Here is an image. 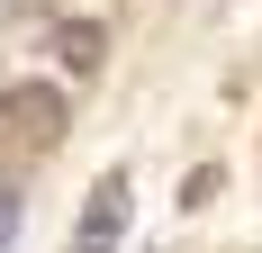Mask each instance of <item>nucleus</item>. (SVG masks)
Listing matches in <instances>:
<instances>
[{
	"instance_id": "nucleus-3",
	"label": "nucleus",
	"mask_w": 262,
	"mask_h": 253,
	"mask_svg": "<svg viewBox=\"0 0 262 253\" xmlns=\"http://www.w3.org/2000/svg\"><path fill=\"white\" fill-rule=\"evenodd\" d=\"M46 54L63 64V73H100V54H108V36H100L91 18H63V27L46 36Z\"/></svg>"
},
{
	"instance_id": "nucleus-1",
	"label": "nucleus",
	"mask_w": 262,
	"mask_h": 253,
	"mask_svg": "<svg viewBox=\"0 0 262 253\" xmlns=\"http://www.w3.org/2000/svg\"><path fill=\"white\" fill-rule=\"evenodd\" d=\"M0 118L18 126L27 145H54L73 109H63V91H54V81H9V91H0Z\"/></svg>"
},
{
	"instance_id": "nucleus-2",
	"label": "nucleus",
	"mask_w": 262,
	"mask_h": 253,
	"mask_svg": "<svg viewBox=\"0 0 262 253\" xmlns=\"http://www.w3.org/2000/svg\"><path fill=\"white\" fill-rule=\"evenodd\" d=\"M118 235H127V172H108L91 190V208H81V226H73V253H108Z\"/></svg>"
},
{
	"instance_id": "nucleus-4",
	"label": "nucleus",
	"mask_w": 262,
	"mask_h": 253,
	"mask_svg": "<svg viewBox=\"0 0 262 253\" xmlns=\"http://www.w3.org/2000/svg\"><path fill=\"white\" fill-rule=\"evenodd\" d=\"M18 235V190H0V244Z\"/></svg>"
}]
</instances>
